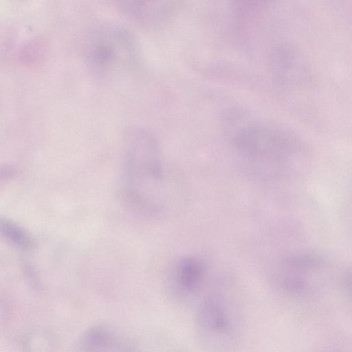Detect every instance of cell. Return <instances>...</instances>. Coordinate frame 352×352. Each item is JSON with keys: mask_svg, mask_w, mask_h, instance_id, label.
Listing matches in <instances>:
<instances>
[{"mask_svg": "<svg viewBox=\"0 0 352 352\" xmlns=\"http://www.w3.org/2000/svg\"><path fill=\"white\" fill-rule=\"evenodd\" d=\"M120 195L124 205L144 217L175 214L181 197L172 187L158 142L148 131L129 129L123 141Z\"/></svg>", "mask_w": 352, "mask_h": 352, "instance_id": "obj_1", "label": "cell"}, {"mask_svg": "<svg viewBox=\"0 0 352 352\" xmlns=\"http://www.w3.org/2000/svg\"><path fill=\"white\" fill-rule=\"evenodd\" d=\"M236 145L246 161L256 167L282 173L302 157L300 146L287 133L273 126L250 124L236 138Z\"/></svg>", "mask_w": 352, "mask_h": 352, "instance_id": "obj_2", "label": "cell"}, {"mask_svg": "<svg viewBox=\"0 0 352 352\" xmlns=\"http://www.w3.org/2000/svg\"><path fill=\"white\" fill-rule=\"evenodd\" d=\"M85 56L91 71L101 77H111L132 69L138 51L133 38L122 28L105 25L88 36Z\"/></svg>", "mask_w": 352, "mask_h": 352, "instance_id": "obj_3", "label": "cell"}, {"mask_svg": "<svg viewBox=\"0 0 352 352\" xmlns=\"http://www.w3.org/2000/svg\"><path fill=\"white\" fill-rule=\"evenodd\" d=\"M199 340L208 346H222L238 333L239 318L230 302L221 294L207 296L199 303L195 318Z\"/></svg>", "mask_w": 352, "mask_h": 352, "instance_id": "obj_4", "label": "cell"}, {"mask_svg": "<svg viewBox=\"0 0 352 352\" xmlns=\"http://www.w3.org/2000/svg\"><path fill=\"white\" fill-rule=\"evenodd\" d=\"M326 262L312 254H297L284 258L278 266L275 280L285 292L294 294L313 292L324 281Z\"/></svg>", "mask_w": 352, "mask_h": 352, "instance_id": "obj_5", "label": "cell"}, {"mask_svg": "<svg viewBox=\"0 0 352 352\" xmlns=\"http://www.w3.org/2000/svg\"><path fill=\"white\" fill-rule=\"evenodd\" d=\"M206 276V265L200 256L188 254L179 257L169 267L165 287L169 296L186 301L201 291Z\"/></svg>", "mask_w": 352, "mask_h": 352, "instance_id": "obj_6", "label": "cell"}, {"mask_svg": "<svg viewBox=\"0 0 352 352\" xmlns=\"http://www.w3.org/2000/svg\"><path fill=\"white\" fill-rule=\"evenodd\" d=\"M130 338L105 325H96L85 331L79 340L80 351L88 352H122L134 351Z\"/></svg>", "mask_w": 352, "mask_h": 352, "instance_id": "obj_7", "label": "cell"}, {"mask_svg": "<svg viewBox=\"0 0 352 352\" xmlns=\"http://www.w3.org/2000/svg\"><path fill=\"white\" fill-rule=\"evenodd\" d=\"M131 10L143 17L157 16L164 12L166 0H124Z\"/></svg>", "mask_w": 352, "mask_h": 352, "instance_id": "obj_8", "label": "cell"}, {"mask_svg": "<svg viewBox=\"0 0 352 352\" xmlns=\"http://www.w3.org/2000/svg\"><path fill=\"white\" fill-rule=\"evenodd\" d=\"M0 233L12 242L27 245L29 239L25 233L19 227L9 221L0 220Z\"/></svg>", "mask_w": 352, "mask_h": 352, "instance_id": "obj_9", "label": "cell"}]
</instances>
